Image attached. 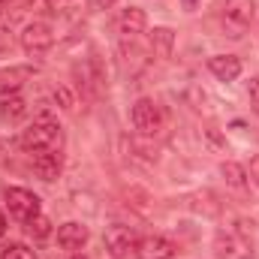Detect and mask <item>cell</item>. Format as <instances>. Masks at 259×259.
<instances>
[{"mask_svg": "<svg viewBox=\"0 0 259 259\" xmlns=\"http://www.w3.org/2000/svg\"><path fill=\"white\" fill-rule=\"evenodd\" d=\"M88 238H91V232H88V226L78 223V220H69V223H64V226L58 229V244H61L64 250H81V247L88 244Z\"/></svg>", "mask_w": 259, "mask_h": 259, "instance_id": "8", "label": "cell"}, {"mask_svg": "<svg viewBox=\"0 0 259 259\" xmlns=\"http://www.w3.org/2000/svg\"><path fill=\"white\" fill-rule=\"evenodd\" d=\"M220 172H223V178H226V184H229L232 190H244V187H247V172H244L238 163H223Z\"/></svg>", "mask_w": 259, "mask_h": 259, "instance_id": "16", "label": "cell"}, {"mask_svg": "<svg viewBox=\"0 0 259 259\" xmlns=\"http://www.w3.org/2000/svg\"><path fill=\"white\" fill-rule=\"evenodd\" d=\"M55 46V33H52V24L46 21H30L24 30H21V49L33 58L46 55L49 49Z\"/></svg>", "mask_w": 259, "mask_h": 259, "instance_id": "5", "label": "cell"}, {"mask_svg": "<svg viewBox=\"0 0 259 259\" xmlns=\"http://www.w3.org/2000/svg\"><path fill=\"white\" fill-rule=\"evenodd\" d=\"M33 75L30 66H6L0 69V97H12L21 91V84Z\"/></svg>", "mask_w": 259, "mask_h": 259, "instance_id": "10", "label": "cell"}, {"mask_svg": "<svg viewBox=\"0 0 259 259\" xmlns=\"http://www.w3.org/2000/svg\"><path fill=\"white\" fill-rule=\"evenodd\" d=\"M151 49L157 58H172V49H175V33L169 27H154L151 30Z\"/></svg>", "mask_w": 259, "mask_h": 259, "instance_id": "14", "label": "cell"}, {"mask_svg": "<svg viewBox=\"0 0 259 259\" xmlns=\"http://www.w3.org/2000/svg\"><path fill=\"white\" fill-rule=\"evenodd\" d=\"M27 232H30L33 238H46V235L52 232V223H49V217H42V214H36L33 220H27Z\"/></svg>", "mask_w": 259, "mask_h": 259, "instance_id": "18", "label": "cell"}, {"mask_svg": "<svg viewBox=\"0 0 259 259\" xmlns=\"http://www.w3.org/2000/svg\"><path fill=\"white\" fill-rule=\"evenodd\" d=\"M118 27H121V33H124V36H136V33H142V30L148 27V15H145L139 6H130V9L121 12Z\"/></svg>", "mask_w": 259, "mask_h": 259, "instance_id": "13", "label": "cell"}, {"mask_svg": "<svg viewBox=\"0 0 259 259\" xmlns=\"http://www.w3.org/2000/svg\"><path fill=\"white\" fill-rule=\"evenodd\" d=\"M69 259H88V256H69Z\"/></svg>", "mask_w": 259, "mask_h": 259, "instance_id": "28", "label": "cell"}, {"mask_svg": "<svg viewBox=\"0 0 259 259\" xmlns=\"http://www.w3.org/2000/svg\"><path fill=\"white\" fill-rule=\"evenodd\" d=\"M6 232V220H3V214H0V235Z\"/></svg>", "mask_w": 259, "mask_h": 259, "instance_id": "26", "label": "cell"}, {"mask_svg": "<svg viewBox=\"0 0 259 259\" xmlns=\"http://www.w3.org/2000/svg\"><path fill=\"white\" fill-rule=\"evenodd\" d=\"M6 46H12V36H9V30L0 27V49H6Z\"/></svg>", "mask_w": 259, "mask_h": 259, "instance_id": "23", "label": "cell"}, {"mask_svg": "<svg viewBox=\"0 0 259 259\" xmlns=\"http://www.w3.org/2000/svg\"><path fill=\"white\" fill-rule=\"evenodd\" d=\"M0 259H36V253L27 247V244H6L3 250H0Z\"/></svg>", "mask_w": 259, "mask_h": 259, "instance_id": "17", "label": "cell"}, {"mask_svg": "<svg viewBox=\"0 0 259 259\" xmlns=\"http://www.w3.org/2000/svg\"><path fill=\"white\" fill-rule=\"evenodd\" d=\"M6 205H9V214L15 220H33L39 214V196L33 190H24V187H9L6 190Z\"/></svg>", "mask_w": 259, "mask_h": 259, "instance_id": "6", "label": "cell"}, {"mask_svg": "<svg viewBox=\"0 0 259 259\" xmlns=\"http://www.w3.org/2000/svg\"><path fill=\"white\" fill-rule=\"evenodd\" d=\"M208 69L220 78V81H235L241 75V61L235 55H214L208 61Z\"/></svg>", "mask_w": 259, "mask_h": 259, "instance_id": "11", "label": "cell"}, {"mask_svg": "<svg viewBox=\"0 0 259 259\" xmlns=\"http://www.w3.org/2000/svg\"><path fill=\"white\" fill-rule=\"evenodd\" d=\"M3 12H6V0H0V18H3Z\"/></svg>", "mask_w": 259, "mask_h": 259, "instance_id": "27", "label": "cell"}, {"mask_svg": "<svg viewBox=\"0 0 259 259\" xmlns=\"http://www.w3.org/2000/svg\"><path fill=\"white\" fill-rule=\"evenodd\" d=\"M256 15V3L253 0H226L223 3V27L232 39H241L244 30L250 27Z\"/></svg>", "mask_w": 259, "mask_h": 259, "instance_id": "2", "label": "cell"}, {"mask_svg": "<svg viewBox=\"0 0 259 259\" xmlns=\"http://www.w3.org/2000/svg\"><path fill=\"white\" fill-rule=\"evenodd\" d=\"M247 94H250V106H253V112L259 115V75H256V78H250V88H247Z\"/></svg>", "mask_w": 259, "mask_h": 259, "instance_id": "20", "label": "cell"}, {"mask_svg": "<svg viewBox=\"0 0 259 259\" xmlns=\"http://www.w3.org/2000/svg\"><path fill=\"white\" fill-rule=\"evenodd\" d=\"M175 253H178V247L163 235H148L139 241V256L142 259H172Z\"/></svg>", "mask_w": 259, "mask_h": 259, "instance_id": "9", "label": "cell"}, {"mask_svg": "<svg viewBox=\"0 0 259 259\" xmlns=\"http://www.w3.org/2000/svg\"><path fill=\"white\" fill-rule=\"evenodd\" d=\"M118 0H88V6L94 9V12H106V9H112Z\"/></svg>", "mask_w": 259, "mask_h": 259, "instance_id": "21", "label": "cell"}, {"mask_svg": "<svg viewBox=\"0 0 259 259\" xmlns=\"http://www.w3.org/2000/svg\"><path fill=\"white\" fill-rule=\"evenodd\" d=\"M250 178H253V181L259 184V154L253 157V160H250Z\"/></svg>", "mask_w": 259, "mask_h": 259, "instance_id": "22", "label": "cell"}, {"mask_svg": "<svg viewBox=\"0 0 259 259\" xmlns=\"http://www.w3.org/2000/svg\"><path fill=\"white\" fill-rule=\"evenodd\" d=\"M196 3L199 0H184V9H196Z\"/></svg>", "mask_w": 259, "mask_h": 259, "instance_id": "24", "label": "cell"}, {"mask_svg": "<svg viewBox=\"0 0 259 259\" xmlns=\"http://www.w3.org/2000/svg\"><path fill=\"white\" fill-rule=\"evenodd\" d=\"M106 250L115 259H124V256H130L133 250H139V238H136V232H133L130 226L115 223L112 229H106Z\"/></svg>", "mask_w": 259, "mask_h": 259, "instance_id": "7", "label": "cell"}, {"mask_svg": "<svg viewBox=\"0 0 259 259\" xmlns=\"http://www.w3.org/2000/svg\"><path fill=\"white\" fill-rule=\"evenodd\" d=\"M214 247H217V256L220 259H253V244H250V238L244 235V232H217V241H214Z\"/></svg>", "mask_w": 259, "mask_h": 259, "instance_id": "4", "label": "cell"}, {"mask_svg": "<svg viewBox=\"0 0 259 259\" xmlns=\"http://www.w3.org/2000/svg\"><path fill=\"white\" fill-rule=\"evenodd\" d=\"M55 103H61V109H72V94H69V88H64V84L55 88Z\"/></svg>", "mask_w": 259, "mask_h": 259, "instance_id": "19", "label": "cell"}, {"mask_svg": "<svg viewBox=\"0 0 259 259\" xmlns=\"http://www.w3.org/2000/svg\"><path fill=\"white\" fill-rule=\"evenodd\" d=\"M3 157H6V145L0 142V163H3Z\"/></svg>", "mask_w": 259, "mask_h": 259, "instance_id": "25", "label": "cell"}, {"mask_svg": "<svg viewBox=\"0 0 259 259\" xmlns=\"http://www.w3.org/2000/svg\"><path fill=\"white\" fill-rule=\"evenodd\" d=\"M24 115H27V103H24L18 94H12V97H3V103H0V118H3V121H9V124H18Z\"/></svg>", "mask_w": 259, "mask_h": 259, "instance_id": "15", "label": "cell"}, {"mask_svg": "<svg viewBox=\"0 0 259 259\" xmlns=\"http://www.w3.org/2000/svg\"><path fill=\"white\" fill-rule=\"evenodd\" d=\"M61 145H64V130H61V124L52 115H39L30 127L21 133V148L30 151L33 157L36 154L61 151Z\"/></svg>", "mask_w": 259, "mask_h": 259, "instance_id": "1", "label": "cell"}, {"mask_svg": "<svg viewBox=\"0 0 259 259\" xmlns=\"http://www.w3.org/2000/svg\"><path fill=\"white\" fill-rule=\"evenodd\" d=\"M130 118H133V127L139 130L142 136H154L157 130L163 127V112H160V106H157L154 100H148V97H142V100L133 103Z\"/></svg>", "mask_w": 259, "mask_h": 259, "instance_id": "3", "label": "cell"}, {"mask_svg": "<svg viewBox=\"0 0 259 259\" xmlns=\"http://www.w3.org/2000/svg\"><path fill=\"white\" fill-rule=\"evenodd\" d=\"M61 169H64L61 151H52V154H36V157H33V172H36L42 181H58Z\"/></svg>", "mask_w": 259, "mask_h": 259, "instance_id": "12", "label": "cell"}]
</instances>
